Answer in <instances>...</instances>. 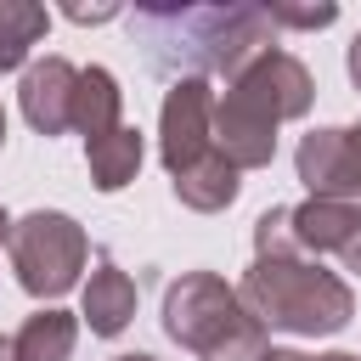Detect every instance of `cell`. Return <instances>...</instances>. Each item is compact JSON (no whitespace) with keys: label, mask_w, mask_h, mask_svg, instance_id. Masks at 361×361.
Listing matches in <instances>:
<instances>
[{"label":"cell","mask_w":361,"mask_h":361,"mask_svg":"<svg viewBox=\"0 0 361 361\" xmlns=\"http://www.w3.org/2000/svg\"><path fill=\"white\" fill-rule=\"evenodd\" d=\"M130 28L147 45L152 73L169 85L209 73H226L231 85L254 56L276 51V23L265 6H135Z\"/></svg>","instance_id":"cell-1"},{"label":"cell","mask_w":361,"mask_h":361,"mask_svg":"<svg viewBox=\"0 0 361 361\" xmlns=\"http://www.w3.org/2000/svg\"><path fill=\"white\" fill-rule=\"evenodd\" d=\"M316 102V79L293 51L254 56L226 96H214V147L237 169H265L276 158V130L288 118H305Z\"/></svg>","instance_id":"cell-2"},{"label":"cell","mask_w":361,"mask_h":361,"mask_svg":"<svg viewBox=\"0 0 361 361\" xmlns=\"http://www.w3.org/2000/svg\"><path fill=\"white\" fill-rule=\"evenodd\" d=\"M237 299L259 316V327H282L299 338L344 333L355 316V293L338 271H327L310 254H254V265L237 282Z\"/></svg>","instance_id":"cell-3"},{"label":"cell","mask_w":361,"mask_h":361,"mask_svg":"<svg viewBox=\"0 0 361 361\" xmlns=\"http://www.w3.org/2000/svg\"><path fill=\"white\" fill-rule=\"evenodd\" d=\"M164 333L197 361H259L271 350L259 316L214 271H186L164 288Z\"/></svg>","instance_id":"cell-4"},{"label":"cell","mask_w":361,"mask_h":361,"mask_svg":"<svg viewBox=\"0 0 361 361\" xmlns=\"http://www.w3.org/2000/svg\"><path fill=\"white\" fill-rule=\"evenodd\" d=\"M11 271H17V282H23V293H34V299H62L73 282H79V271H85V259H90V243H85V226L73 220V214H62V209H34V214H23L17 226H11Z\"/></svg>","instance_id":"cell-5"},{"label":"cell","mask_w":361,"mask_h":361,"mask_svg":"<svg viewBox=\"0 0 361 361\" xmlns=\"http://www.w3.org/2000/svg\"><path fill=\"white\" fill-rule=\"evenodd\" d=\"M214 90L209 79H175L164 90V107H158V158L175 175L197 169L203 158H214Z\"/></svg>","instance_id":"cell-6"},{"label":"cell","mask_w":361,"mask_h":361,"mask_svg":"<svg viewBox=\"0 0 361 361\" xmlns=\"http://www.w3.org/2000/svg\"><path fill=\"white\" fill-rule=\"evenodd\" d=\"M293 169L305 180L310 197H333V203H361V147L350 135V124H327L310 130L293 152Z\"/></svg>","instance_id":"cell-7"},{"label":"cell","mask_w":361,"mask_h":361,"mask_svg":"<svg viewBox=\"0 0 361 361\" xmlns=\"http://www.w3.org/2000/svg\"><path fill=\"white\" fill-rule=\"evenodd\" d=\"M73 90H79V68L68 56H39L23 68V85H17V102H23V118L39 130V135H62L73 130Z\"/></svg>","instance_id":"cell-8"},{"label":"cell","mask_w":361,"mask_h":361,"mask_svg":"<svg viewBox=\"0 0 361 361\" xmlns=\"http://www.w3.org/2000/svg\"><path fill=\"white\" fill-rule=\"evenodd\" d=\"M85 327L96 333V338H118L130 322H135V282L113 265V259H102L96 271H90V282H85Z\"/></svg>","instance_id":"cell-9"},{"label":"cell","mask_w":361,"mask_h":361,"mask_svg":"<svg viewBox=\"0 0 361 361\" xmlns=\"http://www.w3.org/2000/svg\"><path fill=\"white\" fill-rule=\"evenodd\" d=\"M361 226V203H333V197H305L293 203V243L316 254H344V243Z\"/></svg>","instance_id":"cell-10"},{"label":"cell","mask_w":361,"mask_h":361,"mask_svg":"<svg viewBox=\"0 0 361 361\" xmlns=\"http://www.w3.org/2000/svg\"><path fill=\"white\" fill-rule=\"evenodd\" d=\"M124 124V90H118V79L107 73V68H79V90H73V130L85 135V147L90 141H102V135H113Z\"/></svg>","instance_id":"cell-11"},{"label":"cell","mask_w":361,"mask_h":361,"mask_svg":"<svg viewBox=\"0 0 361 361\" xmlns=\"http://www.w3.org/2000/svg\"><path fill=\"white\" fill-rule=\"evenodd\" d=\"M141 158H147V141H141V130H135V124H118L113 135H102V141H90V147H85V164H90L96 192H124V186L135 180Z\"/></svg>","instance_id":"cell-12"},{"label":"cell","mask_w":361,"mask_h":361,"mask_svg":"<svg viewBox=\"0 0 361 361\" xmlns=\"http://www.w3.org/2000/svg\"><path fill=\"white\" fill-rule=\"evenodd\" d=\"M73 344H79V316L45 305V310H34V316L17 327L11 355H17V361H73Z\"/></svg>","instance_id":"cell-13"},{"label":"cell","mask_w":361,"mask_h":361,"mask_svg":"<svg viewBox=\"0 0 361 361\" xmlns=\"http://www.w3.org/2000/svg\"><path fill=\"white\" fill-rule=\"evenodd\" d=\"M169 186H175V197H180L186 209H197V214H220V209L237 203V192H243V169L226 164V158L214 152V158H203L197 169L175 175Z\"/></svg>","instance_id":"cell-14"},{"label":"cell","mask_w":361,"mask_h":361,"mask_svg":"<svg viewBox=\"0 0 361 361\" xmlns=\"http://www.w3.org/2000/svg\"><path fill=\"white\" fill-rule=\"evenodd\" d=\"M45 28H51L45 6H34V0H0V73L23 68L28 51L45 39Z\"/></svg>","instance_id":"cell-15"},{"label":"cell","mask_w":361,"mask_h":361,"mask_svg":"<svg viewBox=\"0 0 361 361\" xmlns=\"http://www.w3.org/2000/svg\"><path fill=\"white\" fill-rule=\"evenodd\" d=\"M265 11H271L276 28H327V23H338V6H333V0H322V6H288V0H271Z\"/></svg>","instance_id":"cell-16"},{"label":"cell","mask_w":361,"mask_h":361,"mask_svg":"<svg viewBox=\"0 0 361 361\" xmlns=\"http://www.w3.org/2000/svg\"><path fill=\"white\" fill-rule=\"evenodd\" d=\"M259 361H361V355H350V350H327V355H305V350H265Z\"/></svg>","instance_id":"cell-17"},{"label":"cell","mask_w":361,"mask_h":361,"mask_svg":"<svg viewBox=\"0 0 361 361\" xmlns=\"http://www.w3.org/2000/svg\"><path fill=\"white\" fill-rule=\"evenodd\" d=\"M68 17H73V23H113L118 6H68Z\"/></svg>","instance_id":"cell-18"},{"label":"cell","mask_w":361,"mask_h":361,"mask_svg":"<svg viewBox=\"0 0 361 361\" xmlns=\"http://www.w3.org/2000/svg\"><path fill=\"white\" fill-rule=\"evenodd\" d=\"M338 259H344V271H355V276H361V226H355V237L344 243V254H338Z\"/></svg>","instance_id":"cell-19"},{"label":"cell","mask_w":361,"mask_h":361,"mask_svg":"<svg viewBox=\"0 0 361 361\" xmlns=\"http://www.w3.org/2000/svg\"><path fill=\"white\" fill-rule=\"evenodd\" d=\"M350 85H355V90H361V34H355V39H350Z\"/></svg>","instance_id":"cell-20"},{"label":"cell","mask_w":361,"mask_h":361,"mask_svg":"<svg viewBox=\"0 0 361 361\" xmlns=\"http://www.w3.org/2000/svg\"><path fill=\"white\" fill-rule=\"evenodd\" d=\"M11 226H17V220H11L6 209H0V243H11Z\"/></svg>","instance_id":"cell-21"},{"label":"cell","mask_w":361,"mask_h":361,"mask_svg":"<svg viewBox=\"0 0 361 361\" xmlns=\"http://www.w3.org/2000/svg\"><path fill=\"white\" fill-rule=\"evenodd\" d=\"M113 361H158V355H141V350H135V355H113Z\"/></svg>","instance_id":"cell-22"},{"label":"cell","mask_w":361,"mask_h":361,"mask_svg":"<svg viewBox=\"0 0 361 361\" xmlns=\"http://www.w3.org/2000/svg\"><path fill=\"white\" fill-rule=\"evenodd\" d=\"M0 361H17V355H11V344H6V338H0Z\"/></svg>","instance_id":"cell-23"},{"label":"cell","mask_w":361,"mask_h":361,"mask_svg":"<svg viewBox=\"0 0 361 361\" xmlns=\"http://www.w3.org/2000/svg\"><path fill=\"white\" fill-rule=\"evenodd\" d=\"M0 147H6V107H0Z\"/></svg>","instance_id":"cell-24"},{"label":"cell","mask_w":361,"mask_h":361,"mask_svg":"<svg viewBox=\"0 0 361 361\" xmlns=\"http://www.w3.org/2000/svg\"><path fill=\"white\" fill-rule=\"evenodd\" d=\"M350 135H355V147H361V124H350Z\"/></svg>","instance_id":"cell-25"}]
</instances>
